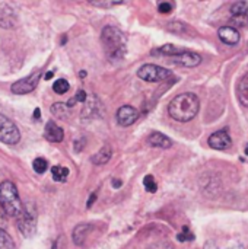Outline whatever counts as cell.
<instances>
[{
    "instance_id": "44dd1931",
    "label": "cell",
    "mask_w": 248,
    "mask_h": 249,
    "mask_svg": "<svg viewBox=\"0 0 248 249\" xmlns=\"http://www.w3.org/2000/svg\"><path fill=\"white\" fill-rule=\"evenodd\" d=\"M0 249H15V242L1 228H0Z\"/></svg>"
},
{
    "instance_id": "3957f363",
    "label": "cell",
    "mask_w": 248,
    "mask_h": 249,
    "mask_svg": "<svg viewBox=\"0 0 248 249\" xmlns=\"http://www.w3.org/2000/svg\"><path fill=\"white\" fill-rule=\"evenodd\" d=\"M0 206L7 216L19 217L23 212V206L19 198V193L13 182L3 181L0 184Z\"/></svg>"
},
{
    "instance_id": "52a82bcc",
    "label": "cell",
    "mask_w": 248,
    "mask_h": 249,
    "mask_svg": "<svg viewBox=\"0 0 248 249\" xmlns=\"http://www.w3.org/2000/svg\"><path fill=\"white\" fill-rule=\"evenodd\" d=\"M37 217H35V212L29 210L28 207H23L22 214L18 217V229L20 231V233L25 238H29L35 233L37 231Z\"/></svg>"
},
{
    "instance_id": "4316f807",
    "label": "cell",
    "mask_w": 248,
    "mask_h": 249,
    "mask_svg": "<svg viewBox=\"0 0 248 249\" xmlns=\"http://www.w3.org/2000/svg\"><path fill=\"white\" fill-rule=\"evenodd\" d=\"M231 23L235 26H248V13L247 15H238L231 18Z\"/></svg>"
},
{
    "instance_id": "cb8c5ba5",
    "label": "cell",
    "mask_w": 248,
    "mask_h": 249,
    "mask_svg": "<svg viewBox=\"0 0 248 249\" xmlns=\"http://www.w3.org/2000/svg\"><path fill=\"white\" fill-rule=\"evenodd\" d=\"M67 104H54L51 107V112L60 118H66L67 117Z\"/></svg>"
},
{
    "instance_id": "ac0fdd59",
    "label": "cell",
    "mask_w": 248,
    "mask_h": 249,
    "mask_svg": "<svg viewBox=\"0 0 248 249\" xmlns=\"http://www.w3.org/2000/svg\"><path fill=\"white\" fill-rule=\"evenodd\" d=\"M111 156H113L111 147H110V146H105V147H102L98 153H95V155L91 158V160H92L95 165H105L107 162H110Z\"/></svg>"
},
{
    "instance_id": "5bb4252c",
    "label": "cell",
    "mask_w": 248,
    "mask_h": 249,
    "mask_svg": "<svg viewBox=\"0 0 248 249\" xmlns=\"http://www.w3.org/2000/svg\"><path fill=\"white\" fill-rule=\"evenodd\" d=\"M16 25V15L12 7L3 6L0 7V26L1 28H13Z\"/></svg>"
},
{
    "instance_id": "836d02e7",
    "label": "cell",
    "mask_w": 248,
    "mask_h": 249,
    "mask_svg": "<svg viewBox=\"0 0 248 249\" xmlns=\"http://www.w3.org/2000/svg\"><path fill=\"white\" fill-rule=\"evenodd\" d=\"M113 185H114V188H120L121 187V181L120 179H113Z\"/></svg>"
},
{
    "instance_id": "9a60e30c",
    "label": "cell",
    "mask_w": 248,
    "mask_h": 249,
    "mask_svg": "<svg viewBox=\"0 0 248 249\" xmlns=\"http://www.w3.org/2000/svg\"><path fill=\"white\" fill-rule=\"evenodd\" d=\"M148 142H149L151 146H153V147H161V149H170V147L172 146V142H171L167 136H164L162 133H158V131L152 133V134L149 136Z\"/></svg>"
},
{
    "instance_id": "7c38bea8",
    "label": "cell",
    "mask_w": 248,
    "mask_h": 249,
    "mask_svg": "<svg viewBox=\"0 0 248 249\" xmlns=\"http://www.w3.org/2000/svg\"><path fill=\"white\" fill-rule=\"evenodd\" d=\"M174 63H178L184 67H196L202 63V57L196 53H190V51H184L178 55L174 57L172 60Z\"/></svg>"
},
{
    "instance_id": "277c9868",
    "label": "cell",
    "mask_w": 248,
    "mask_h": 249,
    "mask_svg": "<svg viewBox=\"0 0 248 249\" xmlns=\"http://www.w3.org/2000/svg\"><path fill=\"white\" fill-rule=\"evenodd\" d=\"M137 76L145 82H162L171 76V70L156 64H145L137 70Z\"/></svg>"
},
{
    "instance_id": "f1b7e54d",
    "label": "cell",
    "mask_w": 248,
    "mask_h": 249,
    "mask_svg": "<svg viewBox=\"0 0 248 249\" xmlns=\"http://www.w3.org/2000/svg\"><path fill=\"white\" fill-rule=\"evenodd\" d=\"M149 249H175V248H174V245H171L170 242H167V241H161V242H156V244L151 245Z\"/></svg>"
},
{
    "instance_id": "e0dca14e",
    "label": "cell",
    "mask_w": 248,
    "mask_h": 249,
    "mask_svg": "<svg viewBox=\"0 0 248 249\" xmlns=\"http://www.w3.org/2000/svg\"><path fill=\"white\" fill-rule=\"evenodd\" d=\"M237 95L240 102L248 108V73L241 77V80L237 85Z\"/></svg>"
},
{
    "instance_id": "2e32d148",
    "label": "cell",
    "mask_w": 248,
    "mask_h": 249,
    "mask_svg": "<svg viewBox=\"0 0 248 249\" xmlns=\"http://www.w3.org/2000/svg\"><path fill=\"white\" fill-rule=\"evenodd\" d=\"M89 231H91V225H88V223L77 225V226L73 229V235H72L75 245H83V242H85V239H86Z\"/></svg>"
},
{
    "instance_id": "8d00e7d4",
    "label": "cell",
    "mask_w": 248,
    "mask_h": 249,
    "mask_svg": "<svg viewBox=\"0 0 248 249\" xmlns=\"http://www.w3.org/2000/svg\"><path fill=\"white\" fill-rule=\"evenodd\" d=\"M34 117H35V120H38V118H39V109H38V108L35 109V112H34Z\"/></svg>"
},
{
    "instance_id": "9c48e42d",
    "label": "cell",
    "mask_w": 248,
    "mask_h": 249,
    "mask_svg": "<svg viewBox=\"0 0 248 249\" xmlns=\"http://www.w3.org/2000/svg\"><path fill=\"white\" fill-rule=\"evenodd\" d=\"M139 118V111L130 105H123L118 111H117V123L121 127H129L133 123H136V120Z\"/></svg>"
},
{
    "instance_id": "83f0119b",
    "label": "cell",
    "mask_w": 248,
    "mask_h": 249,
    "mask_svg": "<svg viewBox=\"0 0 248 249\" xmlns=\"http://www.w3.org/2000/svg\"><path fill=\"white\" fill-rule=\"evenodd\" d=\"M177 239H178L180 242H186V241H193L194 236H193V233H190V231H189L187 228H184V229H183V233H180V235L177 236Z\"/></svg>"
},
{
    "instance_id": "5b68a950",
    "label": "cell",
    "mask_w": 248,
    "mask_h": 249,
    "mask_svg": "<svg viewBox=\"0 0 248 249\" xmlns=\"http://www.w3.org/2000/svg\"><path fill=\"white\" fill-rule=\"evenodd\" d=\"M20 140V131L12 120L0 114V142L6 144H16Z\"/></svg>"
},
{
    "instance_id": "d6a6232c",
    "label": "cell",
    "mask_w": 248,
    "mask_h": 249,
    "mask_svg": "<svg viewBox=\"0 0 248 249\" xmlns=\"http://www.w3.org/2000/svg\"><path fill=\"white\" fill-rule=\"evenodd\" d=\"M91 4H94V6H101V7H110V6H114V4H117V3H105V1H91Z\"/></svg>"
},
{
    "instance_id": "8fae6325",
    "label": "cell",
    "mask_w": 248,
    "mask_h": 249,
    "mask_svg": "<svg viewBox=\"0 0 248 249\" xmlns=\"http://www.w3.org/2000/svg\"><path fill=\"white\" fill-rule=\"evenodd\" d=\"M219 39L228 45H237L240 42V34L234 26H222L218 31Z\"/></svg>"
},
{
    "instance_id": "603a6c76",
    "label": "cell",
    "mask_w": 248,
    "mask_h": 249,
    "mask_svg": "<svg viewBox=\"0 0 248 249\" xmlns=\"http://www.w3.org/2000/svg\"><path fill=\"white\" fill-rule=\"evenodd\" d=\"M248 4L247 1H237L235 4H232L231 7V13L232 16H238V15H247Z\"/></svg>"
},
{
    "instance_id": "e575fe53",
    "label": "cell",
    "mask_w": 248,
    "mask_h": 249,
    "mask_svg": "<svg viewBox=\"0 0 248 249\" xmlns=\"http://www.w3.org/2000/svg\"><path fill=\"white\" fill-rule=\"evenodd\" d=\"M95 200H96V194H92V196H91V198H89V201H88V207H91V206H92V203H94Z\"/></svg>"
},
{
    "instance_id": "4fadbf2b",
    "label": "cell",
    "mask_w": 248,
    "mask_h": 249,
    "mask_svg": "<svg viewBox=\"0 0 248 249\" xmlns=\"http://www.w3.org/2000/svg\"><path fill=\"white\" fill-rule=\"evenodd\" d=\"M44 137L51 142V143H60L64 137L63 130L54 123V121H48L45 124V130H44Z\"/></svg>"
},
{
    "instance_id": "ba28073f",
    "label": "cell",
    "mask_w": 248,
    "mask_h": 249,
    "mask_svg": "<svg viewBox=\"0 0 248 249\" xmlns=\"http://www.w3.org/2000/svg\"><path fill=\"white\" fill-rule=\"evenodd\" d=\"M209 146L216 150H227L232 146L231 136L227 130H219L209 137Z\"/></svg>"
},
{
    "instance_id": "7a4b0ae2",
    "label": "cell",
    "mask_w": 248,
    "mask_h": 249,
    "mask_svg": "<svg viewBox=\"0 0 248 249\" xmlns=\"http://www.w3.org/2000/svg\"><path fill=\"white\" fill-rule=\"evenodd\" d=\"M101 41L110 60H121L127 51V38L115 26H105L101 32Z\"/></svg>"
},
{
    "instance_id": "30bf717a",
    "label": "cell",
    "mask_w": 248,
    "mask_h": 249,
    "mask_svg": "<svg viewBox=\"0 0 248 249\" xmlns=\"http://www.w3.org/2000/svg\"><path fill=\"white\" fill-rule=\"evenodd\" d=\"M205 249H246L240 241L235 239H212L205 244Z\"/></svg>"
},
{
    "instance_id": "d4e9b609",
    "label": "cell",
    "mask_w": 248,
    "mask_h": 249,
    "mask_svg": "<svg viewBox=\"0 0 248 249\" xmlns=\"http://www.w3.org/2000/svg\"><path fill=\"white\" fill-rule=\"evenodd\" d=\"M32 168H34V171H35L37 174H44V172L47 171V168H48V163H47L45 159L37 158V159L34 160V163H32Z\"/></svg>"
},
{
    "instance_id": "4dcf8cb0",
    "label": "cell",
    "mask_w": 248,
    "mask_h": 249,
    "mask_svg": "<svg viewBox=\"0 0 248 249\" xmlns=\"http://www.w3.org/2000/svg\"><path fill=\"white\" fill-rule=\"evenodd\" d=\"M6 226H7V214H6V212L3 210V207L0 206V228L4 229Z\"/></svg>"
},
{
    "instance_id": "ffe728a7",
    "label": "cell",
    "mask_w": 248,
    "mask_h": 249,
    "mask_svg": "<svg viewBox=\"0 0 248 249\" xmlns=\"http://www.w3.org/2000/svg\"><path fill=\"white\" fill-rule=\"evenodd\" d=\"M51 174H53V179L57 181V182H64L67 179V175H69V169L67 168H63V166H54L51 169Z\"/></svg>"
},
{
    "instance_id": "f546056e",
    "label": "cell",
    "mask_w": 248,
    "mask_h": 249,
    "mask_svg": "<svg viewBox=\"0 0 248 249\" xmlns=\"http://www.w3.org/2000/svg\"><path fill=\"white\" fill-rule=\"evenodd\" d=\"M172 4L171 3H168V1H162V3H159L158 4V10L161 12V13H171L172 12Z\"/></svg>"
},
{
    "instance_id": "1f68e13d",
    "label": "cell",
    "mask_w": 248,
    "mask_h": 249,
    "mask_svg": "<svg viewBox=\"0 0 248 249\" xmlns=\"http://www.w3.org/2000/svg\"><path fill=\"white\" fill-rule=\"evenodd\" d=\"M72 99L75 101V104H76V102H85V101H86V92H85V90H79Z\"/></svg>"
},
{
    "instance_id": "d590c367",
    "label": "cell",
    "mask_w": 248,
    "mask_h": 249,
    "mask_svg": "<svg viewBox=\"0 0 248 249\" xmlns=\"http://www.w3.org/2000/svg\"><path fill=\"white\" fill-rule=\"evenodd\" d=\"M53 74H54V71H48L47 74H45V79L48 80V79H51L53 77Z\"/></svg>"
},
{
    "instance_id": "f35d334b",
    "label": "cell",
    "mask_w": 248,
    "mask_h": 249,
    "mask_svg": "<svg viewBox=\"0 0 248 249\" xmlns=\"http://www.w3.org/2000/svg\"><path fill=\"white\" fill-rule=\"evenodd\" d=\"M53 249H57V248H56V245H54V247H53Z\"/></svg>"
},
{
    "instance_id": "484cf974",
    "label": "cell",
    "mask_w": 248,
    "mask_h": 249,
    "mask_svg": "<svg viewBox=\"0 0 248 249\" xmlns=\"http://www.w3.org/2000/svg\"><path fill=\"white\" fill-rule=\"evenodd\" d=\"M143 185H145V188H146L148 193H156V190H158V185H156V182H155V179H153L152 175H146L145 177Z\"/></svg>"
},
{
    "instance_id": "74e56055",
    "label": "cell",
    "mask_w": 248,
    "mask_h": 249,
    "mask_svg": "<svg viewBox=\"0 0 248 249\" xmlns=\"http://www.w3.org/2000/svg\"><path fill=\"white\" fill-rule=\"evenodd\" d=\"M246 153L248 155V144H247V147H246Z\"/></svg>"
},
{
    "instance_id": "8992f818",
    "label": "cell",
    "mask_w": 248,
    "mask_h": 249,
    "mask_svg": "<svg viewBox=\"0 0 248 249\" xmlns=\"http://www.w3.org/2000/svg\"><path fill=\"white\" fill-rule=\"evenodd\" d=\"M39 79H41V70H35V71L31 73L29 76H26V77H23V79L15 82V83L12 85L10 89H12V92L16 93V95L29 93V92H32V90L37 88Z\"/></svg>"
},
{
    "instance_id": "6da1fadb",
    "label": "cell",
    "mask_w": 248,
    "mask_h": 249,
    "mask_svg": "<svg viewBox=\"0 0 248 249\" xmlns=\"http://www.w3.org/2000/svg\"><path fill=\"white\" fill-rule=\"evenodd\" d=\"M200 109V101L194 93L184 92L177 95L168 105L170 115L180 123L191 121Z\"/></svg>"
},
{
    "instance_id": "d6986e66",
    "label": "cell",
    "mask_w": 248,
    "mask_h": 249,
    "mask_svg": "<svg viewBox=\"0 0 248 249\" xmlns=\"http://www.w3.org/2000/svg\"><path fill=\"white\" fill-rule=\"evenodd\" d=\"M181 53H184V51H183L181 48L172 45V44L162 45V47H159L158 50L152 51V54H162V55H171V57H175V55H178V54H181Z\"/></svg>"
},
{
    "instance_id": "7402d4cb",
    "label": "cell",
    "mask_w": 248,
    "mask_h": 249,
    "mask_svg": "<svg viewBox=\"0 0 248 249\" xmlns=\"http://www.w3.org/2000/svg\"><path fill=\"white\" fill-rule=\"evenodd\" d=\"M69 88H70V85H69V82L64 80V79H58V80H56L54 85H53V90H54L56 93H58V95L66 93V92L69 90Z\"/></svg>"
}]
</instances>
